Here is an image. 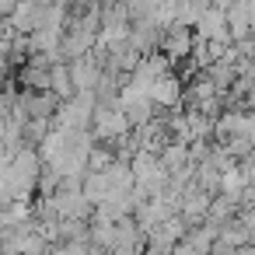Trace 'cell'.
Returning <instances> with one entry per match:
<instances>
[{"label": "cell", "instance_id": "obj_1", "mask_svg": "<svg viewBox=\"0 0 255 255\" xmlns=\"http://www.w3.org/2000/svg\"><path fill=\"white\" fill-rule=\"evenodd\" d=\"M192 32L189 28H182V25H171V28H164V35H161V49H164V56L168 60H182V56H189L192 53Z\"/></svg>", "mask_w": 255, "mask_h": 255}, {"label": "cell", "instance_id": "obj_3", "mask_svg": "<svg viewBox=\"0 0 255 255\" xmlns=\"http://www.w3.org/2000/svg\"><path fill=\"white\" fill-rule=\"evenodd\" d=\"M21 0H0V21H11V14L18 11Z\"/></svg>", "mask_w": 255, "mask_h": 255}, {"label": "cell", "instance_id": "obj_2", "mask_svg": "<svg viewBox=\"0 0 255 255\" xmlns=\"http://www.w3.org/2000/svg\"><path fill=\"white\" fill-rule=\"evenodd\" d=\"M150 102L161 105V109H175V105L182 102V84H178V77L164 74L161 81H154V88H150Z\"/></svg>", "mask_w": 255, "mask_h": 255}, {"label": "cell", "instance_id": "obj_4", "mask_svg": "<svg viewBox=\"0 0 255 255\" xmlns=\"http://www.w3.org/2000/svg\"><path fill=\"white\" fill-rule=\"evenodd\" d=\"M0 255H7V248H4V241H0Z\"/></svg>", "mask_w": 255, "mask_h": 255}]
</instances>
